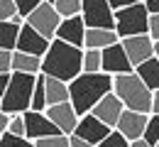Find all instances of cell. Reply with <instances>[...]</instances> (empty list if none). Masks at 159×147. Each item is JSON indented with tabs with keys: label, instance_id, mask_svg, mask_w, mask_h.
I'll list each match as a JSON object with an SVG mask.
<instances>
[{
	"label": "cell",
	"instance_id": "1",
	"mask_svg": "<svg viewBox=\"0 0 159 147\" xmlns=\"http://www.w3.org/2000/svg\"><path fill=\"white\" fill-rule=\"evenodd\" d=\"M113 86H115V76L105 74V71H100V74H86L83 71L74 81H69L71 103L79 110V115L91 113L108 93H113Z\"/></svg>",
	"mask_w": 159,
	"mask_h": 147
},
{
	"label": "cell",
	"instance_id": "2",
	"mask_svg": "<svg viewBox=\"0 0 159 147\" xmlns=\"http://www.w3.org/2000/svg\"><path fill=\"white\" fill-rule=\"evenodd\" d=\"M83 54L86 49L81 47H74L64 39H52L49 52L44 54L42 74L61 79V81H74L76 76L83 74Z\"/></svg>",
	"mask_w": 159,
	"mask_h": 147
},
{
	"label": "cell",
	"instance_id": "3",
	"mask_svg": "<svg viewBox=\"0 0 159 147\" xmlns=\"http://www.w3.org/2000/svg\"><path fill=\"white\" fill-rule=\"evenodd\" d=\"M113 91L122 98L125 108L139 110V113H149L152 115V103H154V91L137 76V71L130 74H118Z\"/></svg>",
	"mask_w": 159,
	"mask_h": 147
},
{
	"label": "cell",
	"instance_id": "4",
	"mask_svg": "<svg viewBox=\"0 0 159 147\" xmlns=\"http://www.w3.org/2000/svg\"><path fill=\"white\" fill-rule=\"evenodd\" d=\"M37 76L39 74L12 71V81L2 91L0 110H5V113H27V110H32V96H34Z\"/></svg>",
	"mask_w": 159,
	"mask_h": 147
},
{
	"label": "cell",
	"instance_id": "5",
	"mask_svg": "<svg viewBox=\"0 0 159 147\" xmlns=\"http://www.w3.org/2000/svg\"><path fill=\"white\" fill-rule=\"evenodd\" d=\"M149 7L142 2H135L130 7H122L115 12V32L120 34V39L125 37H135V34H149Z\"/></svg>",
	"mask_w": 159,
	"mask_h": 147
},
{
	"label": "cell",
	"instance_id": "6",
	"mask_svg": "<svg viewBox=\"0 0 159 147\" xmlns=\"http://www.w3.org/2000/svg\"><path fill=\"white\" fill-rule=\"evenodd\" d=\"M61 20H64V17L59 15V10L54 7V2H42L39 7L27 17V22H30L39 34H44L47 39H57Z\"/></svg>",
	"mask_w": 159,
	"mask_h": 147
},
{
	"label": "cell",
	"instance_id": "7",
	"mask_svg": "<svg viewBox=\"0 0 159 147\" xmlns=\"http://www.w3.org/2000/svg\"><path fill=\"white\" fill-rule=\"evenodd\" d=\"M81 15H83L88 27L115 30V10H113V5L108 0H83Z\"/></svg>",
	"mask_w": 159,
	"mask_h": 147
},
{
	"label": "cell",
	"instance_id": "8",
	"mask_svg": "<svg viewBox=\"0 0 159 147\" xmlns=\"http://www.w3.org/2000/svg\"><path fill=\"white\" fill-rule=\"evenodd\" d=\"M103 71L105 74H113V76L135 71V64L130 62L122 42H115V44H110V47L103 49Z\"/></svg>",
	"mask_w": 159,
	"mask_h": 147
},
{
	"label": "cell",
	"instance_id": "9",
	"mask_svg": "<svg viewBox=\"0 0 159 147\" xmlns=\"http://www.w3.org/2000/svg\"><path fill=\"white\" fill-rule=\"evenodd\" d=\"M52 120H54V125L59 127L64 135H74L76 132V127H79V110L74 108L71 101H64V103H57V105H49L47 110H44Z\"/></svg>",
	"mask_w": 159,
	"mask_h": 147
},
{
	"label": "cell",
	"instance_id": "10",
	"mask_svg": "<svg viewBox=\"0 0 159 147\" xmlns=\"http://www.w3.org/2000/svg\"><path fill=\"white\" fill-rule=\"evenodd\" d=\"M25 123H27V137H30V140L61 135V130L54 125V120H52L44 110H27V113H25Z\"/></svg>",
	"mask_w": 159,
	"mask_h": 147
},
{
	"label": "cell",
	"instance_id": "11",
	"mask_svg": "<svg viewBox=\"0 0 159 147\" xmlns=\"http://www.w3.org/2000/svg\"><path fill=\"white\" fill-rule=\"evenodd\" d=\"M120 42H122V47H125V52H127L130 62L135 64V69H137L139 64H144L147 59H152V57H154V39H152L149 34L125 37V39H120Z\"/></svg>",
	"mask_w": 159,
	"mask_h": 147
},
{
	"label": "cell",
	"instance_id": "12",
	"mask_svg": "<svg viewBox=\"0 0 159 147\" xmlns=\"http://www.w3.org/2000/svg\"><path fill=\"white\" fill-rule=\"evenodd\" d=\"M115 127L105 125L100 118H96L93 113H86V115H81L79 120V127H76V132L74 135H79L83 140H88V142H93V145H100L110 132H113Z\"/></svg>",
	"mask_w": 159,
	"mask_h": 147
},
{
	"label": "cell",
	"instance_id": "13",
	"mask_svg": "<svg viewBox=\"0 0 159 147\" xmlns=\"http://www.w3.org/2000/svg\"><path fill=\"white\" fill-rule=\"evenodd\" d=\"M86 30H88V25L83 20V15L64 17L59 25V32H57V39H64V42L74 44V47L86 49Z\"/></svg>",
	"mask_w": 159,
	"mask_h": 147
},
{
	"label": "cell",
	"instance_id": "14",
	"mask_svg": "<svg viewBox=\"0 0 159 147\" xmlns=\"http://www.w3.org/2000/svg\"><path fill=\"white\" fill-rule=\"evenodd\" d=\"M91 113H93L96 118H100L105 125L118 127L120 118H122V113H125V103H122V98H120L118 93L113 91V93H108V96H105V98H103Z\"/></svg>",
	"mask_w": 159,
	"mask_h": 147
},
{
	"label": "cell",
	"instance_id": "15",
	"mask_svg": "<svg viewBox=\"0 0 159 147\" xmlns=\"http://www.w3.org/2000/svg\"><path fill=\"white\" fill-rule=\"evenodd\" d=\"M147 123H149V113H139V110L125 108V113H122V118L118 123V130L127 140H139V137H144Z\"/></svg>",
	"mask_w": 159,
	"mask_h": 147
},
{
	"label": "cell",
	"instance_id": "16",
	"mask_svg": "<svg viewBox=\"0 0 159 147\" xmlns=\"http://www.w3.org/2000/svg\"><path fill=\"white\" fill-rule=\"evenodd\" d=\"M49 47H52V39H47L30 22H25L20 42H17V49H20V52H27V54H34V57H44V54L49 52Z\"/></svg>",
	"mask_w": 159,
	"mask_h": 147
},
{
	"label": "cell",
	"instance_id": "17",
	"mask_svg": "<svg viewBox=\"0 0 159 147\" xmlns=\"http://www.w3.org/2000/svg\"><path fill=\"white\" fill-rule=\"evenodd\" d=\"M115 42H120V34L115 30H100V27L86 30V49H105Z\"/></svg>",
	"mask_w": 159,
	"mask_h": 147
},
{
	"label": "cell",
	"instance_id": "18",
	"mask_svg": "<svg viewBox=\"0 0 159 147\" xmlns=\"http://www.w3.org/2000/svg\"><path fill=\"white\" fill-rule=\"evenodd\" d=\"M64 101H71L69 81H61V79H54V76H47V103L57 105V103H64Z\"/></svg>",
	"mask_w": 159,
	"mask_h": 147
},
{
	"label": "cell",
	"instance_id": "19",
	"mask_svg": "<svg viewBox=\"0 0 159 147\" xmlns=\"http://www.w3.org/2000/svg\"><path fill=\"white\" fill-rule=\"evenodd\" d=\"M42 64H44V57H34V54H27V52L15 49V59H12V69L15 71H22V74H42Z\"/></svg>",
	"mask_w": 159,
	"mask_h": 147
},
{
	"label": "cell",
	"instance_id": "20",
	"mask_svg": "<svg viewBox=\"0 0 159 147\" xmlns=\"http://www.w3.org/2000/svg\"><path fill=\"white\" fill-rule=\"evenodd\" d=\"M135 71H137V76L152 91H159V59L157 57H152V59H147L144 64H139Z\"/></svg>",
	"mask_w": 159,
	"mask_h": 147
},
{
	"label": "cell",
	"instance_id": "21",
	"mask_svg": "<svg viewBox=\"0 0 159 147\" xmlns=\"http://www.w3.org/2000/svg\"><path fill=\"white\" fill-rule=\"evenodd\" d=\"M22 27L20 22L15 20H5L2 22V44H0V49H17V42H20V34H22Z\"/></svg>",
	"mask_w": 159,
	"mask_h": 147
},
{
	"label": "cell",
	"instance_id": "22",
	"mask_svg": "<svg viewBox=\"0 0 159 147\" xmlns=\"http://www.w3.org/2000/svg\"><path fill=\"white\" fill-rule=\"evenodd\" d=\"M47 74L37 76V86H34V96H32V110H47Z\"/></svg>",
	"mask_w": 159,
	"mask_h": 147
},
{
	"label": "cell",
	"instance_id": "23",
	"mask_svg": "<svg viewBox=\"0 0 159 147\" xmlns=\"http://www.w3.org/2000/svg\"><path fill=\"white\" fill-rule=\"evenodd\" d=\"M83 71L86 74H100L103 71V49H86V54H83Z\"/></svg>",
	"mask_w": 159,
	"mask_h": 147
},
{
	"label": "cell",
	"instance_id": "24",
	"mask_svg": "<svg viewBox=\"0 0 159 147\" xmlns=\"http://www.w3.org/2000/svg\"><path fill=\"white\" fill-rule=\"evenodd\" d=\"M0 147H34V140L5 130V132H0Z\"/></svg>",
	"mask_w": 159,
	"mask_h": 147
},
{
	"label": "cell",
	"instance_id": "25",
	"mask_svg": "<svg viewBox=\"0 0 159 147\" xmlns=\"http://www.w3.org/2000/svg\"><path fill=\"white\" fill-rule=\"evenodd\" d=\"M54 7L59 10L61 17H74V15H81V10H83V0H57Z\"/></svg>",
	"mask_w": 159,
	"mask_h": 147
},
{
	"label": "cell",
	"instance_id": "26",
	"mask_svg": "<svg viewBox=\"0 0 159 147\" xmlns=\"http://www.w3.org/2000/svg\"><path fill=\"white\" fill-rule=\"evenodd\" d=\"M34 147H71V135H52V137H39L34 140Z\"/></svg>",
	"mask_w": 159,
	"mask_h": 147
},
{
	"label": "cell",
	"instance_id": "27",
	"mask_svg": "<svg viewBox=\"0 0 159 147\" xmlns=\"http://www.w3.org/2000/svg\"><path fill=\"white\" fill-rule=\"evenodd\" d=\"M144 140L154 147L159 145V115L157 113L149 115V123H147V130H144Z\"/></svg>",
	"mask_w": 159,
	"mask_h": 147
},
{
	"label": "cell",
	"instance_id": "28",
	"mask_svg": "<svg viewBox=\"0 0 159 147\" xmlns=\"http://www.w3.org/2000/svg\"><path fill=\"white\" fill-rule=\"evenodd\" d=\"M130 142H132V140H127L118 127H115V130H113V132H110V135H108L98 147H130Z\"/></svg>",
	"mask_w": 159,
	"mask_h": 147
},
{
	"label": "cell",
	"instance_id": "29",
	"mask_svg": "<svg viewBox=\"0 0 159 147\" xmlns=\"http://www.w3.org/2000/svg\"><path fill=\"white\" fill-rule=\"evenodd\" d=\"M20 10H17V2L15 0H0V20H12L15 15H17Z\"/></svg>",
	"mask_w": 159,
	"mask_h": 147
},
{
	"label": "cell",
	"instance_id": "30",
	"mask_svg": "<svg viewBox=\"0 0 159 147\" xmlns=\"http://www.w3.org/2000/svg\"><path fill=\"white\" fill-rule=\"evenodd\" d=\"M12 59H15V52L12 49H0V74H12Z\"/></svg>",
	"mask_w": 159,
	"mask_h": 147
},
{
	"label": "cell",
	"instance_id": "31",
	"mask_svg": "<svg viewBox=\"0 0 159 147\" xmlns=\"http://www.w3.org/2000/svg\"><path fill=\"white\" fill-rule=\"evenodd\" d=\"M10 132L27 137V123H25V113H12V123H10Z\"/></svg>",
	"mask_w": 159,
	"mask_h": 147
},
{
	"label": "cell",
	"instance_id": "32",
	"mask_svg": "<svg viewBox=\"0 0 159 147\" xmlns=\"http://www.w3.org/2000/svg\"><path fill=\"white\" fill-rule=\"evenodd\" d=\"M17 2V10H20V15H25V17H30L37 7H39L42 2H47V0H15Z\"/></svg>",
	"mask_w": 159,
	"mask_h": 147
},
{
	"label": "cell",
	"instance_id": "33",
	"mask_svg": "<svg viewBox=\"0 0 159 147\" xmlns=\"http://www.w3.org/2000/svg\"><path fill=\"white\" fill-rule=\"evenodd\" d=\"M149 37L159 42V12H154L152 17H149Z\"/></svg>",
	"mask_w": 159,
	"mask_h": 147
},
{
	"label": "cell",
	"instance_id": "34",
	"mask_svg": "<svg viewBox=\"0 0 159 147\" xmlns=\"http://www.w3.org/2000/svg\"><path fill=\"white\" fill-rule=\"evenodd\" d=\"M10 123H12V113H5V110H0V132L10 130Z\"/></svg>",
	"mask_w": 159,
	"mask_h": 147
},
{
	"label": "cell",
	"instance_id": "35",
	"mask_svg": "<svg viewBox=\"0 0 159 147\" xmlns=\"http://www.w3.org/2000/svg\"><path fill=\"white\" fill-rule=\"evenodd\" d=\"M110 5H113V10L118 12V10H122V7H130V5H135V2H142V0H108Z\"/></svg>",
	"mask_w": 159,
	"mask_h": 147
},
{
	"label": "cell",
	"instance_id": "36",
	"mask_svg": "<svg viewBox=\"0 0 159 147\" xmlns=\"http://www.w3.org/2000/svg\"><path fill=\"white\" fill-rule=\"evenodd\" d=\"M71 147H98V145L83 140V137H79V135H71Z\"/></svg>",
	"mask_w": 159,
	"mask_h": 147
},
{
	"label": "cell",
	"instance_id": "37",
	"mask_svg": "<svg viewBox=\"0 0 159 147\" xmlns=\"http://www.w3.org/2000/svg\"><path fill=\"white\" fill-rule=\"evenodd\" d=\"M144 5L149 7V12H152V15L159 12V0H144Z\"/></svg>",
	"mask_w": 159,
	"mask_h": 147
},
{
	"label": "cell",
	"instance_id": "38",
	"mask_svg": "<svg viewBox=\"0 0 159 147\" xmlns=\"http://www.w3.org/2000/svg\"><path fill=\"white\" fill-rule=\"evenodd\" d=\"M12 81V74H0V86H2V91L7 88V84Z\"/></svg>",
	"mask_w": 159,
	"mask_h": 147
},
{
	"label": "cell",
	"instance_id": "39",
	"mask_svg": "<svg viewBox=\"0 0 159 147\" xmlns=\"http://www.w3.org/2000/svg\"><path fill=\"white\" fill-rule=\"evenodd\" d=\"M130 147H154V145H149L144 137H139V140H132V142H130Z\"/></svg>",
	"mask_w": 159,
	"mask_h": 147
},
{
	"label": "cell",
	"instance_id": "40",
	"mask_svg": "<svg viewBox=\"0 0 159 147\" xmlns=\"http://www.w3.org/2000/svg\"><path fill=\"white\" fill-rule=\"evenodd\" d=\"M152 113L159 115V91H154V103H152Z\"/></svg>",
	"mask_w": 159,
	"mask_h": 147
},
{
	"label": "cell",
	"instance_id": "41",
	"mask_svg": "<svg viewBox=\"0 0 159 147\" xmlns=\"http://www.w3.org/2000/svg\"><path fill=\"white\" fill-rule=\"evenodd\" d=\"M154 57L159 59V42H154Z\"/></svg>",
	"mask_w": 159,
	"mask_h": 147
},
{
	"label": "cell",
	"instance_id": "42",
	"mask_svg": "<svg viewBox=\"0 0 159 147\" xmlns=\"http://www.w3.org/2000/svg\"><path fill=\"white\" fill-rule=\"evenodd\" d=\"M47 2H57V0H47Z\"/></svg>",
	"mask_w": 159,
	"mask_h": 147
},
{
	"label": "cell",
	"instance_id": "43",
	"mask_svg": "<svg viewBox=\"0 0 159 147\" xmlns=\"http://www.w3.org/2000/svg\"><path fill=\"white\" fill-rule=\"evenodd\" d=\"M157 147H159V145H157Z\"/></svg>",
	"mask_w": 159,
	"mask_h": 147
}]
</instances>
